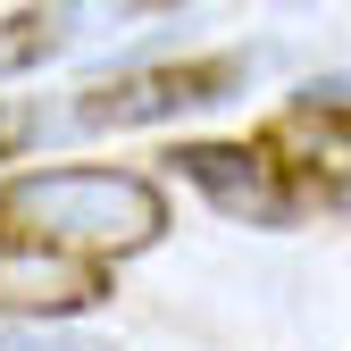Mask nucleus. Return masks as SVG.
Masks as SVG:
<instances>
[{
  "label": "nucleus",
  "mask_w": 351,
  "mask_h": 351,
  "mask_svg": "<svg viewBox=\"0 0 351 351\" xmlns=\"http://www.w3.org/2000/svg\"><path fill=\"white\" fill-rule=\"evenodd\" d=\"M59 51H75V42H67V25H59L51 0H42V9L0 17V84H9V75H34V67H51Z\"/></svg>",
  "instance_id": "423d86ee"
},
{
  "label": "nucleus",
  "mask_w": 351,
  "mask_h": 351,
  "mask_svg": "<svg viewBox=\"0 0 351 351\" xmlns=\"http://www.w3.org/2000/svg\"><path fill=\"white\" fill-rule=\"evenodd\" d=\"M259 143L301 176V193H310V201H343V193H351V101H335V93L310 84L293 109L268 117V134H259Z\"/></svg>",
  "instance_id": "39448f33"
},
{
  "label": "nucleus",
  "mask_w": 351,
  "mask_h": 351,
  "mask_svg": "<svg viewBox=\"0 0 351 351\" xmlns=\"http://www.w3.org/2000/svg\"><path fill=\"white\" fill-rule=\"evenodd\" d=\"M167 167L217 209V217H243V226H301V176L268 151V143H176Z\"/></svg>",
  "instance_id": "7ed1b4c3"
},
{
  "label": "nucleus",
  "mask_w": 351,
  "mask_h": 351,
  "mask_svg": "<svg viewBox=\"0 0 351 351\" xmlns=\"http://www.w3.org/2000/svg\"><path fill=\"white\" fill-rule=\"evenodd\" d=\"M109 301V268L84 251L59 243H25V234H0V318L9 326H59L84 318Z\"/></svg>",
  "instance_id": "20e7f679"
},
{
  "label": "nucleus",
  "mask_w": 351,
  "mask_h": 351,
  "mask_svg": "<svg viewBox=\"0 0 351 351\" xmlns=\"http://www.w3.org/2000/svg\"><path fill=\"white\" fill-rule=\"evenodd\" d=\"M67 42H101V34H125V25H151L167 9H184V0H51Z\"/></svg>",
  "instance_id": "0eeeda50"
},
{
  "label": "nucleus",
  "mask_w": 351,
  "mask_h": 351,
  "mask_svg": "<svg viewBox=\"0 0 351 351\" xmlns=\"http://www.w3.org/2000/svg\"><path fill=\"white\" fill-rule=\"evenodd\" d=\"M243 84H251V59H234V51L117 67V75H93L75 93V125H93V134H134V125H167V117L217 109V101H234Z\"/></svg>",
  "instance_id": "f03ea898"
},
{
  "label": "nucleus",
  "mask_w": 351,
  "mask_h": 351,
  "mask_svg": "<svg viewBox=\"0 0 351 351\" xmlns=\"http://www.w3.org/2000/svg\"><path fill=\"white\" fill-rule=\"evenodd\" d=\"M0 234L84 259H134L167 234V193L134 167H25L0 176Z\"/></svg>",
  "instance_id": "f257e3e1"
},
{
  "label": "nucleus",
  "mask_w": 351,
  "mask_h": 351,
  "mask_svg": "<svg viewBox=\"0 0 351 351\" xmlns=\"http://www.w3.org/2000/svg\"><path fill=\"white\" fill-rule=\"evenodd\" d=\"M25 143H42V109L34 101H0V159H17Z\"/></svg>",
  "instance_id": "6e6552de"
}]
</instances>
